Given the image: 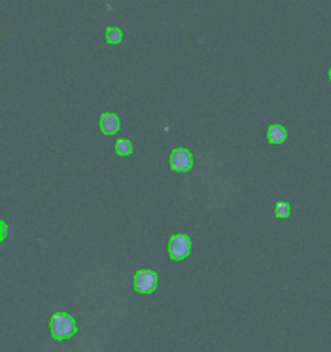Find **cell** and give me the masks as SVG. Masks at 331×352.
I'll list each match as a JSON object with an SVG mask.
<instances>
[{
	"mask_svg": "<svg viewBox=\"0 0 331 352\" xmlns=\"http://www.w3.org/2000/svg\"><path fill=\"white\" fill-rule=\"evenodd\" d=\"M51 335L57 341H65V339H70V337L78 331V326H76V320L70 316V314H65V312H57L51 316Z\"/></svg>",
	"mask_w": 331,
	"mask_h": 352,
	"instance_id": "6da1fadb",
	"label": "cell"
},
{
	"mask_svg": "<svg viewBox=\"0 0 331 352\" xmlns=\"http://www.w3.org/2000/svg\"><path fill=\"white\" fill-rule=\"evenodd\" d=\"M191 252V239L184 235V233H176V235H172L169 241V254H170V260H174V262H182V260H186L187 256Z\"/></svg>",
	"mask_w": 331,
	"mask_h": 352,
	"instance_id": "7a4b0ae2",
	"label": "cell"
},
{
	"mask_svg": "<svg viewBox=\"0 0 331 352\" xmlns=\"http://www.w3.org/2000/svg\"><path fill=\"white\" fill-rule=\"evenodd\" d=\"M157 275L154 271L140 269L135 275V290L138 294H152L155 288H157Z\"/></svg>",
	"mask_w": 331,
	"mask_h": 352,
	"instance_id": "3957f363",
	"label": "cell"
},
{
	"mask_svg": "<svg viewBox=\"0 0 331 352\" xmlns=\"http://www.w3.org/2000/svg\"><path fill=\"white\" fill-rule=\"evenodd\" d=\"M193 167V156L186 148H176L170 154V169L174 172H186Z\"/></svg>",
	"mask_w": 331,
	"mask_h": 352,
	"instance_id": "277c9868",
	"label": "cell"
},
{
	"mask_svg": "<svg viewBox=\"0 0 331 352\" xmlns=\"http://www.w3.org/2000/svg\"><path fill=\"white\" fill-rule=\"evenodd\" d=\"M100 131L104 135H114V133L120 131V118L112 112H106V114L100 115Z\"/></svg>",
	"mask_w": 331,
	"mask_h": 352,
	"instance_id": "5b68a950",
	"label": "cell"
},
{
	"mask_svg": "<svg viewBox=\"0 0 331 352\" xmlns=\"http://www.w3.org/2000/svg\"><path fill=\"white\" fill-rule=\"evenodd\" d=\"M267 139L271 144H282L284 140L288 139V131L282 125H271L269 131H267Z\"/></svg>",
	"mask_w": 331,
	"mask_h": 352,
	"instance_id": "8992f818",
	"label": "cell"
},
{
	"mask_svg": "<svg viewBox=\"0 0 331 352\" xmlns=\"http://www.w3.org/2000/svg\"><path fill=\"white\" fill-rule=\"evenodd\" d=\"M104 36H106V42L112 44V46H116V44H120V42L123 40V33L118 27H106Z\"/></svg>",
	"mask_w": 331,
	"mask_h": 352,
	"instance_id": "52a82bcc",
	"label": "cell"
},
{
	"mask_svg": "<svg viewBox=\"0 0 331 352\" xmlns=\"http://www.w3.org/2000/svg\"><path fill=\"white\" fill-rule=\"evenodd\" d=\"M116 152H118V156H129L131 152H133V144L125 139H118V142H116Z\"/></svg>",
	"mask_w": 331,
	"mask_h": 352,
	"instance_id": "ba28073f",
	"label": "cell"
},
{
	"mask_svg": "<svg viewBox=\"0 0 331 352\" xmlns=\"http://www.w3.org/2000/svg\"><path fill=\"white\" fill-rule=\"evenodd\" d=\"M275 214H276V218H288V216H290V205H288V203H284V201L276 203Z\"/></svg>",
	"mask_w": 331,
	"mask_h": 352,
	"instance_id": "9c48e42d",
	"label": "cell"
},
{
	"mask_svg": "<svg viewBox=\"0 0 331 352\" xmlns=\"http://www.w3.org/2000/svg\"><path fill=\"white\" fill-rule=\"evenodd\" d=\"M329 80H331V68H329Z\"/></svg>",
	"mask_w": 331,
	"mask_h": 352,
	"instance_id": "30bf717a",
	"label": "cell"
}]
</instances>
